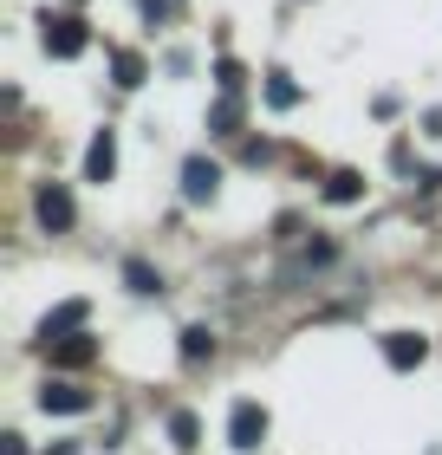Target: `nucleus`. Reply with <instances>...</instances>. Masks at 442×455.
I'll list each match as a JSON object with an SVG mask.
<instances>
[{
    "mask_svg": "<svg viewBox=\"0 0 442 455\" xmlns=\"http://www.w3.org/2000/svg\"><path fill=\"white\" fill-rule=\"evenodd\" d=\"M267 436V410L261 403H235V410H228V443H235V449H254Z\"/></svg>",
    "mask_w": 442,
    "mask_h": 455,
    "instance_id": "obj_7",
    "label": "nucleus"
},
{
    "mask_svg": "<svg viewBox=\"0 0 442 455\" xmlns=\"http://www.w3.org/2000/svg\"><path fill=\"white\" fill-rule=\"evenodd\" d=\"M85 313H92L85 299H66V306H52V313L39 319V339L52 345V339H66V332H78V325H85Z\"/></svg>",
    "mask_w": 442,
    "mask_h": 455,
    "instance_id": "obj_8",
    "label": "nucleus"
},
{
    "mask_svg": "<svg viewBox=\"0 0 442 455\" xmlns=\"http://www.w3.org/2000/svg\"><path fill=\"white\" fill-rule=\"evenodd\" d=\"M358 196H365V176H358V170H332V176H325V202H339V209H351Z\"/></svg>",
    "mask_w": 442,
    "mask_h": 455,
    "instance_id": "obj_10",
    "label": "nucleus"
},
{
    "mask_svg": "<svg viewBox=\"0 0 442 455\" xmlns=\"http://www.w3.org/2000/svg\"><path fill=\"white\" fill-rule=\"evenodd\" d=\"M39 27H46V52H52V59H78V52L92 46V27H85L78 13H46Z\"/></svg>",
    "mask_w": 442,
    "mask_h": 455,
    "instance_id": "obj_1",
    "label": "nucleus"
},
{
    "mask_svg": "<svg viewBox=\"0 0 442 455\" xmlns=\"http://www.w3.org/2000/svg\"><path fill=\"white\" fill-rule=\"evenodd\" d=\"M124 286H131V293H163L157 267H143V260H124Z\"/></svg>",
    "mask_w": 442,
    "mask_h": 455,
    "instance_id": "obj_16",
    "label": "nucleus"
},
{
    "mask_svg": "<svg viewBox=\"0 0 442 455\" xmlns=\"http://www.w3.org/2000/svg\"><path fill=\"white\" fill-rule=\"evenodd\" d=\"M235 124H241V92H221V105H215V117H208V131H215V137H235Z\"/></svg>",
    "mask_w": 442,
    "mask_h": 455,
    "instance_id": "obj_11",
    "label": "nucleus"
},
{
    "mask_svg": "<svg viewBox=\"0 0 442 455\" xmlns=\"http://www.w3.org/2000/svg\"><path fill=\"white\" fill-rule=\"evenodd\" d=\"M170 443H176L182 455H189V449H196V443H202V423H196V417H189V410H176V417H170Z\"/></svg>",
    "mask_w": 442,
    "mask_h": 455,
    "instance_id": "obj_15",
    "label": "nucleus"
},
{
    "mask_svg": "<svg viewBox=\"0 0 442 455\" xmlns=\"http://www.w3.org/2000/svg\"><path fill=\"white\" fill-rule=\"evenodd\" d=\"M46 351H52V364H59V371H85V364L98 358V339L85 332V325H78V332H66V339H52Z\"/></svg>",
    "mask_w": 442,
    "mask_h": 455,
    "instance_id": "obj_3",
    "label": "nucleus"
},
{
    "mask_svg": "<svg viewBox=\"0 0 442 455\" xmlns=\"http://www.w3.org/2000/svg\"><path fill=\"white\" fill-rule=\"evenodd\" d=\"M430 358V339L423 332H384V364L390 371H416Z\"/></svg>",
    "mask_w": 442,
    "mask_h": 455,
    "instance_id": "obj_5",
    "label": "nucleus"
},
{
    "mask_svg": "<svg viewBox=\"0 0 442 455\" xmlns=\"http://www.w3.org/2000/svg\"><path fill=\"white\" fill-rule=\"evenodd\" d=\"M423 131H430V137H442V111H430V117H423Z\"/></svg>",
    "mask_w": 442,
    "mask_h": 455,
    "instance_id": "obj_18",
    "label": "nucleus"
},
{
    "mask_svg": "<svg viewBox=\"0 0 442 455\" xmlns=\"http://www.w3.org/2000/svg\"><path fill=\"white\" fill-rule=\"evenodd\" d=\"M111 72H117V85H124V92H137L150 66H143V52H111Z\"/></svg>",
    "mask_w": 442,
    "mask_h": 455,
    "instance_id": "obj_12",
    "label": "nucleus"
},
{
    "mask_svg": "<svg viewBox=\"0 0 442 455\" xmlns=\"http://www.w3.org/2000/svg\"><path fill=\"white\" fill-rule=\"evenodd\" d=\"M39 410H59V417H85V410H92V390H78L72 378H52L46 390H39Z\"/></svg>",
    "mask_w": 442,
    "mask_h": 455,
    "instance_id": "obj_4",
    "label": "nucleus"
},
{
    "mask_svg": "<svg viewBox=\"0 0 442 455\" xmlns=\"http://www.w3.org/2000/svg\"><path fill=\"white\" fill-rule=\"evenodd\" d=\"M111 176H117V137L98 131L92 150H85V182H111Z\"/></svg>",
    "mask_w": 442,
    "mask_h": 455,
    "instance_id": "obj_9",
    "label": "nucleus"
},
{
    "mask_svg": "<svg viewBox=\"0 0 442 455\" xmlns=\"http://www.w3.org/2000/svg\"><path fill=\"white\" fill-rule=\"evenodd\" d=\"M33 215H39V228H46V235H66L72 228V189L66 182H39V196H33Z\"/></svg>",
    "mask_w": 442,
    "mask_h": 455,
    "instance_id": "obj_2",
    "label": "nucleus"
},
{
    "mask_svg": "<svg viewBox=\"0 0 442 455\" xmlns=\"http://www.w3.org/2000/svg\"><path fill=\"white\" fill-rule=\"evenodd\" d=\"M182 358H189V364L215 358V332H208V325H189V332H182Z\"/></svg>",
    "mask_w": 442,
    "mask_h": 455,
    "instance_id": "obj_14",
    "label": "nucleus"
},
{
    "mask_svg": "<svg viewBox=\"0 0 442 455\" xmlns=\"http://www.w3.org/2000/svg\"><path fill=\"white\" fill-rule=\"evenodd\" d=\"M215 85H221V92H241V85H247V78H241V66H235V59H215Z\"/></svg>",
    "mask_w": 442,
    "mask_h": 455,
    "instance_id": "obj_17",
    "label": "nucleus"
},
{
    "mask_svg": "<svg viewBox=\"0 0 442 455\" xmlns=\"http://www.w3.org/2000/svg\"><path fill=\"white\" fill-rule=\"evenodd\" d=\"M46 455H78V449H72V443H59V449H46Z\"/></svg>",
    "mask_w": 442,
    "mask_h": 455,
    "instance_id": "obj_19",
    "label": "nucleus"
},
{
    "mask_svg": "<svg viewBox=\"0 0 442 455\" xmlns=\"http://www.w3.org/2000/svg\"><path fill=\"white\" fill-rule=\"evenodd\" d=\"M267 105L273 111H293V105H300V85H293L286 72H267Z\"/></svg>",
    "mask_w": 442,
    "mask_h": 455,
    "instance_id": "obj_13",
    "label": "nucleus"
},
{
    "mask_svg": "<svg viewBox=\"0 0 442 455\" xmlns=\"http://www.w3.org/2000/svg\"><path fill=\"white\" fill-rule=\"evenodd\" d=\"M215 189H221V170L208 156H189L182 163V202H215Z\"/></svg>",
    "mask_w": 442,
    "mask_h": 455,
    "instance_id": "obj_6",
    "label": "nucleus"
}]
</instances>
